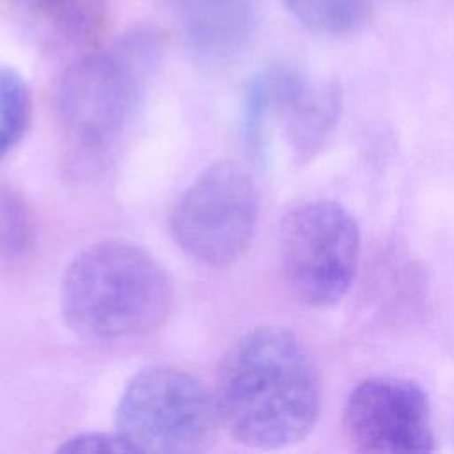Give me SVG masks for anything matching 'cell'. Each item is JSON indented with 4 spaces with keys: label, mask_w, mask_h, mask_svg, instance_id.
Listing matches in <instances>:
<instances>
[{
    "label": "cell",
    "mask_w": 454,
    "mask_h": 454,
    "mask_svg": "<svg viewBox=\"0 0 454 454\" xmlns=\"http://www.w3.org/2000/svg\"><path fill=\"white\" fill-rule=\"evenodd\" d=\"M220 426L239 445L273 450L314 429L321 383L305 344L289 330L261 326L225 353L213 392Z\"/></svg>",
    "instance_id": "1"
},
{
    "label": "cell",
    "mask_w": 454,
    "mask_h": 454,
    "mask_svg": "<svg viewBox=\"0 0 454 454\" xmlns=\"http://www.w3.org/2000/svg\"><path fill=\"white\" fill-rule=\"evenodd\" d=\"M161 53L160 30L135 27L64 73L57 108L67 149L80 170H98L122 142L144 105Z\"/></svg>",
    "instance_id": "2"
},
{
    "label": "cell",
    "mask_w": 454,
    "mask_h": 454,
    "mask_svg": "<svg viewBox=\"0 0 454 454\" xmlns=\"http://www.w3.org/2000/svg\"><path fill=\"white\" fill-rule=\"evenodd\" d=\"M172 282L144 248L126 241H103L80 252L60 286V309L67 326L96 340L147 335L168 317Z\"/></svg>",
    "instance_id": "3"
},
{
    "label": "cell",
    "mask_w": 454,
    "mask_h": 454,
    "mask_svg": "<svg viewBox=\"0 0 454 454\" xmlns=\"http://www.w3.org/2000/svg\"><path fill=\"white\" fill-rule=\"evenodd\" d=\"M115 420L137 452H202L222 427L215 395L174 367L137 372L121 394Z\"/></svg>",
    "instance_id": "4"
},
{
    "label": "cell",
    "mask_w": 454,
    "mask_h": 454,
    "mask_svg": "<svg viewBox=\"0 0 454 454\" xmlns=\"http://www.w3.org/2000/svg\"><path fill=\"white\" fill-rule=\"evenodd\" d=\"M284 280L305 305L325 309L349 291L360 257V229L348 209L332 200L291 207L278 231Z\"/></svg>",
    "instance_id": "5"
},
{
    "label": "cell",
    "mask_w": 454,
    "mask_h": 454,
    "mask_svg": "<svg viewBox=\"0 0 454 454\" xmlns=\"http://www.w3.org/2000/svg\"><path fill=\"white\" fill-rule=\"evenodd\" d=\"M259 197L252 177L234 161L204 168L179 197L170 231L176 243L209 266L232 264L247 250L257 223Z\"/></svg>",
    "instance_id": "6"
},
{
    "label": "cell",
    "mask_w": 454,
    "mask_h": 454,
    "mask_svg": "<svg viewBox=\"0 0 454 454\" xmlns=\"http://www.w3.org/2000/svg\"><path fill=\"white\" fill-rule=\"evenodd\" d=\"M340 103L335 83L314 82L287 67L268 69L254 80L247 96V138L261 149L268 122L277 121L294 156L310 160L335 129Z\"/></svg>",
    "instance_id": "7"
},
{
    "label": "cell",
    "mask_w": 454,
    "mask_h": 454,
    "mask_svg": "<svg viewBox=\"0 0 454 454\" xmlns=\"http://www.w3.org/2000/svg\"><path fill=\"white\" fill-rule=\"evenodd\" d=\"M344 434L356 452L411 454L434 449L424 390L403 378L362 381L344 408Z\"/></svg>",
    "instance_id": "8"
},
{
    "label": "cell",
    "mask_w": 454,
    "mask_h": 454,
    "mask_svg": "<svg viewBox=\"0 0 454 454\" xmlns=\"http://www.w3.org/2000/svg\"><path fill=\"white\" fill-rule=\"evenodd\" d=\"M190 48L207 62L236 59L255 28L252 0H167Z\"/></svg>",
    "instance_id": "9"
},
{
    "label": "cell",
    "mask_w": 454,
    "mask_h": 454,
    "mask_svg": "<svg viewBox=\"0 0 454 454\" xmlns=\"http://www.w3.org/2000/svg\"><path fill=\"white\" fill-rule=\"evenodd\" d=\"M27 16L67 43L94 41L106 20L105 0H12Z\"/></svg>",
    "instance_id": "10"
},
{
    "label": "cell",
    "mask_w": 454,
    "mask_h": 454,
    "mask_svg": "<svg viewBox=\"0 0 454 454\" xmlns=\"http://www.w3.org/2000/svg\"><path fill=\"white\" fill-rule=\"evenodd\" d=\"M309 30L344 35L358 30L369 18L374 0H282Z\"/></svg>",
    "instance_id": "11"
},
{
    "label": "cell",
    "mask_w": 454,
    "mask_h": 454,
    "mask_svg": "<svg viewBox=\"0 0 454 454\" xmlns=\"http://www.w3.org/2000/svg\"><path fill=\"white\" fill-rule=\"evenodd\" d=\"M32 99L25 80L11 67L0 66V126L16 145L30 126Z\"/></svg>",
    "instance_id": "12"
},
{
    "label": "cell",
    "mask_w": 454,
    "mask_h": 454,
    "mask_svg": "<svg viewBox=\"0 0 454 454\" xmlns=\"http://www.w3.org/2000/svg\"><path fill=\"white\" fill-rule=\"evenodd\" d=\"M27 215L18 200L0 195V250H20L27 241Z\"/></svg>",
    "instance_id": "13"
},
{
    "label": "cell",
    "mask_w": 454,
    "mask_h": 454,
    "mask_svg": "<svg viewBox=\"0 0 454 454\" xmlns=\"http://www.w3.org/2000/svg\"><path fill=\"white\" fill-rule=\"evenodd\" d=\"M60 452H137L135 447L119 433H80L67 438L60 447Z\"/></svg>",
    "instance_id": "14"
},
{
    "label": "cell",
    "mask_w": 454,
    "mask_h": 454,
    "mask_svg": "<svg viewBox=\"0 0 454 454\" xmlns=\"http://www.w3.org/2000/svg\"><path fill=\"white\" fill-rule=\"evenodd\" d=\"M11 147H12V144H11V140L7 138V135H5V131L2 129V126H0V161L4 160V156L11 151Z\"/></svg>",
    "instance_id": "15"
}]
</instances>
